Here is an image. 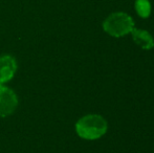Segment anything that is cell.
Returning a JSON list of instances; mask_svg holds the SVG:
<instances>
[{"label":"cell","mask_w":154,"mask_h":153,"mask_svg":"<svg viewBox=\"0 0 154 153\" xmlns=\"http://www.w3.org/2000/svg\"><path fill=\"white\" fill-rule=\"evenodd\" d=\"M108 125L103 116L99 115H88L81 118L75 124L78 135L84 139L93 141L102 137L107 132Z\"/></svg>","instance_id":"obj_1"},{"label":"cell","mask_w":154,"mask_h":153,"mask_svg":"<svg viewBox=\"0 0 154 153\" xmlns=\"http://www.w3.org/2000/svg\"><path fill=\"white\" fill-rule=\"evenodd\" d=\"M103 29L108 35L120 38L131 33L134 29V21L126 13H112L103 22Z\"/></svg>","instance_id":"obj_2"},{"label":"cell","mask_w":154,"mask_h":153,"mask_svg":"<svg viewBox=\"0 0 154 153\" xmlns=\"http://www.w3.org/2000/svg\"><path fill=\"white\" fill-rule=\"evenodd\" d=\"M18 106V98L11 88L0 84V118L12 115Z\"/></svg>","instance_id":"obj_3"},{"label":"cell","mask_w":154,"mask_h":153,"mask_svg":"<svg viewBox=\"0 0 154 153\" xmlns=\"http://www.w3.org/2000/svg\"><path fill=\"white\" fill-rule=\"evenodd\" d=\"M17 70V62L14 57L4 55L0 57V84H4L14 78Z\"/></svg>","instance_id":"obj_4"},{"label":"cell","mask_w":154,"mask_h":153,"mask_svg":"<svg viewBox=\"0 0 154 153\" xmlns=\"http://www.w3.org/2000/svg\"><path fill=\"white\" fill-rule=\"evenodd\" d=\"M130 34L132 35L134 42L143 49L149 50L154 47V39L149 32L140 29H133Z\"/></svg>","instance_id":"obj_5"},{"label":"cell","mask_w":154,"mask_h":153,"mask_svg":"<svg viewBox=\"0 0 154 153\" xmlns=\"http://www.w3.org/2000/svg\"><path fill=\"white\" fill-rule=\"evenodd\" d=\"M135 11L142 18H148L151 14V3L149 0H135Z\"/></svg>","instance_id":"obj_6"}]
</instances>
